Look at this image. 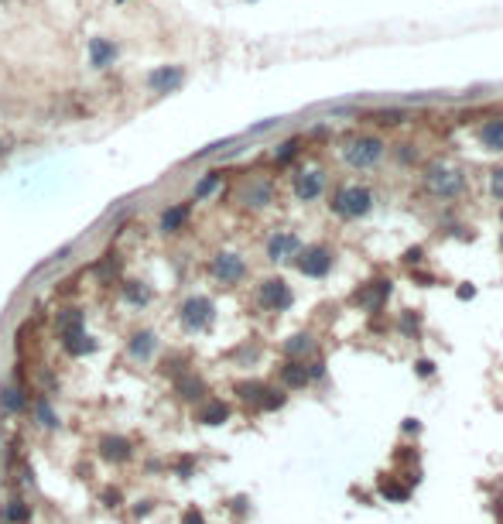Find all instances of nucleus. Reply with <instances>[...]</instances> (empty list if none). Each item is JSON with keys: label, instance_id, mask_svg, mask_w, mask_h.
I'll return each mask as SVG.
<instances>
[{"label": "nucleus", "instance_id": "nucleus-1", "mask_svg": "<svg viewBox=\"0 0 503 524\" xmlns=\"http://www.w3.org/2000/svg\"><path fill=\"white\" fill-rule=\"evenodd\" d=\"M424 185H428V192H435V196H442V199H455V196L462 192V185H466V175H462L459 165L431 161L428 172H424Z\"/></svg>", "mask_w": 503, "mask_h": 524}, {"label": "nucleus", "instance_id": "nucleus-2", "mask_svg": "<svg viewBox=\"0 0 503 524\" xmlns=\"http://www.w3.org/2000/svg\"><path fill=\"white\" fill-rule=\"evenodd\" d=\"M373 210V192L363 185H346L332 196V212L343 216V219H360Z\"/></svg>", "mask_w": 503, "mask_h": 524}, {"label": "nucleus", "instance_id": "nucleus-3", "mask_svg": "<svg viewBox=\"0 0 503 524\" xmlns=\"http://www.w3.org/2000/svg\"><path fill=\"white\" fill-rule=\"evenodd\" d=\"M343 158L346 165H353V168H373L384 158V141L373 137V134H360V137H353V141L343 144Z\"/></svg>", "mask_w": 503, "mask_h": 524}, {"label": "nucleus", "instance_id": "nucleus-4", "mask_svg": "<svg viewBox=\"0 0 503 524\" xmlns=\"http://www.w3.org/2000/svg\"><path fill=\"white\" fill-rule=\"evenodd\" d=\"M294 264H298V271L308 274V278H325L329 267H332V250H329V247H305V250L294 254Z\"/></svg>", "mask_w": 503, "mask_h": 524}, {"label": "nucleus", "instance_id": "nucleus-5", "mask_svg": "<svg viewBox=\"0 0 503 524\" xmlns=\"http://www.w3.org/2000/svg\"><path fill=\"white\" fill-rule=\"evenodd\" d=\"M257 302L264 305L267 312H285L292 305V288L281 278H264L261 288H257Z\"/></svg>", "mask_w": 503, "mask_h": 524}, {"label": "nucleus", "instance_id": "nucleus-6", "mask_svg": "<svg viewBox=\"0 0 503 524\" xmlns=\"http://www.w3.org/2000/svg\"><path fill=\"white\" fill-rule=\"evenodd\" d=\"M209 322H212V302L202 298V295H192L185 305H182V326L192 329V333H199V329H206Z\"/></svg>", "mask_w": 503, "mask_h": 524}, {"label": "nucleus", "instance_id": "nucleus-7", "mask_svg": "<svg viewBox=\"0 0 503 524\" xmlns=\"http://www.w3.org/2000/svg\"><path fill=\"white\" fill-rule=\"evenodd\" d=\"M322 188H325V172H318V168H305V172L294 175V196H298L301 203L318 199Z\"/></svg>", "mask_w": 503, "mask_h": 524}, {"label": "nucleus", "instance_id": "nucleus-8", "mask_svg": "<svg viewBox=\"0 0 503 524\" xmlns=\"http://www.w3.org/2000/svg\"><path fill=\"white\" fill-rule=\"evenodd\" d=\"M212 274L223 281V285H237L240 278L247 274V264L237 254H216L212 257Z\"/></svg>", "mask_w": 503, "mask_h": 524}, {"label": "nucleus", "instance_id": "nucleus-9", "mask_svg": "<svg viewBox=\"0 0 503 524\" xmlns=\"http://www.w3.org/2000/svg\"><path fill=\"white\" fill-rule=\"evenodd\" d=\"M298 250H301V240H298L294 234H274L270 240H267V257H270L274 264L292 261Z\"/></svg>", "mask_w": 503, "mask_h": 524}, {"label": "nucleus", "instance_id": "nucleus-10", "mask_svg": "<svg viewBox=\"0 0 503 524\" xmlns=\"http://www.w3.org/2000/svg\"><path fill=\"white\" fill-rule=\"evenodd\" d=\"M100 456H103L106 463H131L133 459V446L124 439V435H103L100 439Z\"/></svg>", "mask_w": 503, "mask_h": 524}, {"label": "nucleus", "instance_id": "nucleus-11", "mask_svg": "<svg viewBox=\"0 0 503 524\" xmlns=\"http://www.w3.org/2000/svg\"><path fill=\"white\" fill-rule=\"evenodd\" d=\"M195 418L202 421V425H223V421L230 418V404H223L219 397H209V401L195 411Z\"/></svg>", "mask_w": 503, "mask_h": 524}, {"label": "nucleus", "instance_id": "nucleus-12", "mask_svg": "<svg viewBox=\"0 0 503 524\" xmlns=\"http://www.w3.org/2000/svg\"><path fill=\"white\" fill-rule=\"evenodd\" d=\"M175 391H178V397H185V401H202V397H206V384H202V377H195V373H182V377L175 381Z\"/></svg>", "mask_w": 503, "mask_h": 524}, {"label": "nucleus", "instance_id": "nucleus-13", "mask_svg": "<svg viewBox=\"0 0 503 524\" xmlns=\"http://www.w3.org/2000/svg\"><path fill=\"white\" fill-rule=\"evenodd\" d=\"M479 144L490 148V151H503V117L486 120V124L479 127Z\"/></svg>", "mask_w": 503, "mask_h": 524}, {"label": "nucleus", "instance_id": "nucleus-14", "mask_svg": "<svg viewBox=\"0 0 503 524\" xmlns=\"http://www.w3.org/2000/svg\"><path fill=\"white\" fill-rule=\"evenodd\" d=\"M62 350L69 353V357H86V353H93L96 350V343L93 336H86V333H72V336H62Z\"/></svg>", "mask_w": 503, "mask_h": 524}, {"label": "nucleus", "instance_id": "nucleus-15", "mask_svg": "<svg viewBox=\"0 0 503 524\" xmlns=\"http://www.w3.org/2000/svg\"><path fill=\"white\" fill-rule=\"evenodd\" d=\"M25 408H27L25 391H18V388H0V411H4V415H18V411H25Z\"/></svg>", "mask_w": 503, "mask_h": 524}, {"label": "nucleus", "instance_id": "nucleus-16", "mask_svg": "<svg viewBox=\"0 0 503 524\" xmlns=\"http://www.w3.org/2000/svg\"><path fill=\"white\" fill-rule=\"evenodd\" d=\"M151 89H158V93H168V89H175L178 82H182V69L178 65H171V69H158V72H151Z\"/></svg>", "mask_w": 503, "mask_h": 524}, {"label": "nucleus", "instance_id": "nucleus-17", "mask_svg": "<svg viewBox=\"0 0 503 524\" xmlns=\"http://www.w3.org/2000/svg\"><path fill=\"white\" fill-rule=\"evenodd\" d=\"M55 326H58V336H72L82 329V312L79 309H62L55 315Z\"/></svg>", "mask_w": 503, "mask_h": 524}, {"label": "nucleus", "instance_id": "nucleus-18", "mask_svg": "<svg viewBox=\"0 0 503 524\" xmlns=\"http://www.w3.org/2000/svg\"><path fill=\"white\" fill-rule=\"evenodd\" d=\"M0 518L11 524H25L31 521V504H25V500H11V504H4L0 507Z\"/></svg>", "mask_w": 503, "mask_h": 524}, {"label": "nucleus", "instance_id": "nucleus-19", "mask_svg": "<svg viewBox=\"0 0 503 524\" xmlns=\"http://www.w3.org/2000/svg\"><path fill=\"white\" fill-rule=\"evenodd\" d=\"M281 381H285L288 388H305V384H308L312 377H308V370L301 367L298 360H288V364L281 367Z\"/></svg>", "mask_w": 503, "mask_h": 524}, {"label": "nucleus", "instance_id": "nucleus-20", "mask_svg": "<svg viewBox=\"0 0 503 524\" xmlns=\"http://www.w3.org/2000/svg\"><path fill=\"white\" fill-rule=\"evenodd\" d=\"M113 55H117V49H113L110 41H103V38H93V41H89V58H93L96 69H103Z\"/></svg>", "mask_w": 503, "mask_h": 524}, {"label": "nucleus", "instance_id": "nucleus-21", "mask_svg": "<svg viewBox=\"0 0 503 524\" xmlns=\"http://www.w3.org/2000/svg\"><path fill=\"white\" fill-rule=\"evenodd\" d=\"M185 219H188V206H171V210L161 216V230L164 234H175V230H182Z\"/></svg>", "mask_w": 503, "mask_h": 524}, {"label": "nucleus", "instance_id": "nucleus-22", "mask_svg": "<svg viewBox=\"0 0 503 524\" xmlns=\"http://www.w3.org/2000/svg\"><path fill=\"white\" fill-rule=\"evenodd\" d=\"M131 353L137 360H148V357L155 353V336H151V333H137L131 340Z\"/></svg>", "mask_w": 503, "mask_h": 524}, {"label": "nucleus", "instance_id": "nucleus-23", "mask_svg": "<svg viewBox=\"0 0 503 524\" xmlns=\"http://www.w3.org/2000/svg\"><path fill=\"white\" fill-rule=\"evenodd\" d=\"M34 415H38V421H41V428H58V418H55V411H52V404L45 401V397H38L34 401Z\"/></svg>", "mask_w": 503, "mask_h": 524}, {"label": "nucleus", "instance_id": "nucleus-24", "mask_svg": "<svg viewBox=\"0 0 503 524\" xmlns=\"http://www.w3.org/2000/svg\"><path fill=\"white\" fill-rule=\"evenodd\" d=\"M237 394L243 397V401H261V394H264V384L261 381H243V384H237Z\"/></svg>", "mask_w": 503, "mask_h": 524}, {"label": "nucleus", "instance_id": "nucleus-25", "mask_svg": "<svg viewBox=\"0 0 503 524\" xmlns=\"http://www.w3.org/2000/svg\"><path fill=\"white\" fill-rule=\"evenodd\" d=\"M124 295H127V302H133V305H144V302L151 298V291L144 288L141 281H127V285H124Z\"/></svg>", "mask_w": 503, "mask_h": 524}, {"label": "nucleus", "instance_id": "nucleus-26", "mask_svg": "<svg viewBox=\"0 0 503 524\" xmlns=\"http://www.w3.org/2000/svg\"><path fill=\"white\" fill-rule=\"evenodd\" d=\"M264 411H277L281 404H285V391H274V388H264V394H261V401H257Z\"/></svg>", "mask_w": 503, "mask_h": 524}, {"label": "nucleus", "instance_id": "nucleus-27", "mask_svg": "<svg viewBox=\"0 0 503 524\" xmlns=\"http://www.w3.org/2000/svg\"><path fill=\"white\" fill-rule=\"evenodd\" d=\"M219 182H223V172H209L202 182L195 185V199H206L209 192H216V185H219Z\"/></svg>", "mask_w": 503, "mask_h": 524}, {"label": "nucleus", "instance_id": "nucleus-28", "mask_svg": "<svg viewBox=\"0 0 503 524\" xmlns=\"http://www.w3.org/2000/svg\"><path fill=\"white\" fill-rule=\"evenodd\" d=\"M124 504V490L120 487H106L103 490V507H120Z\"/></svg>", "mask_w": 503, "mask_h": 524}, {"label": "nucleus", "instance_id": "nucleus-29", "mask_svg": "<svg viewBox=\"0 0 503 524\" xmlns=\"http://www.w3.org/2000/svg\"><path fill=\"white\" fill-rule=\"evenodd\" d=\"M308 346H312V343H308V336H292V340H288V346H285V350H288V353H292V357H298V353H305V350H308Z\"/></svg>", "mask_w": 503, "mask_h": 524}, {"label": "nucleus", "instance_id": "nucleus-30", "mask_svg": "<svg viewBox=\"0 0 503 524\" xmlns=\"http://www.w3.org/2000/svg\"><path fill=\"white\" fill-rule=\"evenodd\" d=\"M490 188H493V196L503 203V168H497L493 172V179H490Z\"/></svg>", "mask_w": 503, "mask_h": 524}, {"label": "nucleus", "instance_id": "nucleus-31", "mask_svg": "<svg viewBox=\"0 0 503 524\" xmlns=\"http://www.w3.org/2000/svg\"><path fill=\"white\" fill-rule=\"evenodd\" d=\"M182 524H206V518H202L199 507H188L185 514H182Z\"/></svg>", "mask_w": 503, "mask_h": 524}, {"label": "nucleus", "instance_id": "nucleus-32", "mask_svg": "<svg viewBox=\"0 0 503 524\" xmlns=\"http://www.w3.org/2000/svg\"><path fill=\"white\" fill-rule=\"evenodd\" d=\"M151 511H155V504H151V500H137V504H133V518H148Z\"/></svg>", "mask_w": 503, "mask_h": 524}, {"label": "nucleus", "instance_id": "nucleus-33", "mask_svg": "<svg viewBox=\"0 0 503 524\" xmlns=\"http://www.w3.org/2000/svg\"><path fill=\"white\" fill-rule=\"evenodd\" d=\"M294 151H298V141H288V144H281V151H277V161H288V158H294Z\"/></svg>", "mask_w": 503, "mask_h": 524}, {"label": "nucleus", "instance_id": "nucleus-34", "mask_svg": "<svg viewBox=\"0 0 503 524\" xmlns=\"http://www.w3.org/2000/svg\"><path fill=\"white\" fill-rule=\"evenodd\" d=\"M380 117V124H398V120H404L400 113H394V110H384V113H377Z\"/></svg>", "mask_w": 503, "mask_h": 524}, {"label": "nucleus", "instance_id": "nucleus-35", "mask_svg": "<svg viewBox=\"0 0 503 524\" xmlns=\"http://www.w3.org/2000/svg\"><path fill=\"white\" fill-rule=\"evenodd\" d=\"M435 373V364L431 360H418V377H431Z\"/></svg>", "mask_w": 503, "mask_h": 524}]
</instances>
